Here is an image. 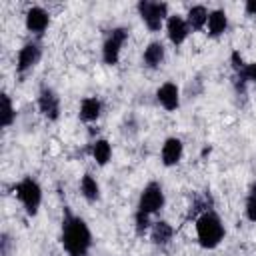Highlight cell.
I'll use <instances>...</instances> for the list:
<instances>
[{
	"label": "cell",
	"mask_w": 256,
	"mask_h": 256,
	"mask_svg": "<svg viewBox=\"0 0 256 256\" xmlns=\"http://www.w3.org/2000/svg\"><path fill=\"white\" fill-rule=\"evenodd\" d=\"M62 246L70 256H86L92 246V234L88 224L70 212H66L62 220Z\"/></svg>",
	"instance_id": "6da1fadb"
},
{
	"label": "cell",
	"mask_w": 256,
	"mask_h": 256,
	"mask_svg": "<svg viewBox=\"0 0 256 256\" xmlns=\"http://www.w3.org/2000/svg\"><path fill=\"white\" fill-rule=\"evenodd\" d=\"M224 224L214 210H204L196 218V236L202 248H216L224 240Z\"/></svg>",
	"instance_id": "7a4b0ae2"
},
{
	"label": "cell",
	"mask_w": 256,
	"mask_h": 256,
	"mask_svg": "<svg viewBox=\"0 0 256 256\" xmlns=\"http://www.w3.org/2000/svg\"><path fill=\"white\" fill-rule=\"evenodd\" d=\"M14 192L18 196V200L22 202L24 210L30 216H36L38 214V208L42 204V188H40V184L32 176H26V178H22L14 186Z\"/></svg>",
	"instance_id": "3957f363"
},
{
	"label": "cell",
	"mask_w": 256,
	"mask_h": 256,
	"mask_svg": "<svg viewBox=\"0 0 256 256\" xmlns=\"http://www.w3.org/2000/svg\"><path fill=\"white\" fill-rule=\"evenodd\" d=\"M164 202H166V196H164V190L158 182H148L140 194V200H138V214H144V216H152L156 212H160L164 208Z\"/></svg>",
	"instance_id": "277c9868"
},
{
	"label": "cell",
	"mask_w": 256,
	"mask_h": 256,
	"mask_svg": "<svg viewBox=\"0 0 256 256\" xmlns=\"http://www.w3.org/2000/svg\"><path fill=\"white\" fill-rule=\"evenodd\" d=\"M138 14L148 26V30L158 32L168 20V4L166 2H150V0H140L138 2Z\"/></svg>",
	"instance_id": "5b68a950"
},
{
	"label": "cell",
	"mask_w": 256,
	"mask_h": 256,
	"mask_svg": "<svg viewBox=\"0 0 256 256\" xmlns=\"http://www.w3.org/2000/svg\"><path fill=\"white\" fill-rule=\"evenodd\" d=\"M126 38H128V28L118 26V28L110 30V34L106 36V40L102 44V60H104V64H108V66L118 64L120 50H122Z\"/></svg>",
	"instance_id": "8992f818"
},
{
	"label": "cell",
	"mask_w": 256,
	"mask_h": 256,
	"mask_svg": "<svg viewBox=\"0 0 256 256\" xmlns=\"http://www.w3.org/2000/svg\"><path fill=\"white\" fill-rule=\"evenodd\" d=\"M38 110H40V114L44 118H48L52 122L58 120V116H60V98L52 88L44 86L40 90V94H38Z\"/></svg>",
	"instance_id": "52a82bcc"
},
{
	"label": "cell",
	"mask_w": 256,
	"mask_h": 256,
	"mask_svg": "<svg viewBox=\"0 0 256 256\" xmlns=\"http://www.w3.org/2000/svg\"><path fill=\"white\" fill-rule=\"evenodd\" d=\"M40 56H42V48H40L38 42H28V44H24V46L20 48V52H18L16 72H18V74H24V72H28L30 68H34V66L38 64Z\"/></svg>",
	"instance_id": "ba28073f"
},
{
	"label": "cell",
	"mask_w": 256,
	"mask_h": 256,
	"mask_svg": "<svg viewBox=\"0 0 256 256\" xmlns=\"http://www.w3.org/2000/svg\"><path fill=\"white\" fill-rule=\"evenodd\" d=\"M166 34H168V40L174 44V46H180L188 34H190V26L186 22V18L174 14V16H168L166 20Z\"/></svg>",
	"instance_id": "9c48e42d"
},
{
	"label": "cell",
	"mask_w": 256,
	"mask_h": 256,
	"mask_svg": "<svg viewBox=\"0 0 256 256\" xmlns=\"http://www.w3.org/2000/svg\"><path fill=\"white\" fill-rule=\"evenodd\" d=\"M182 152H184V144H182L180 138H176V136L166 138L164 144H162V152H160L162 164L164 166H176L182 158Z\"/></svg>",
	"instance_id": "30bf717a"
},
{
	"label": "cell",
	"mask_w": 256,
	"mask_h": 256,
	"mask_svg": "<svg viewBox=\"0 0 256 256\" xmlns=\"http://www.w3.org/2000/svg\"><path fill=\"white\" fill-rule=\"evenodd\" d=\"M48 22H50V16H48V12L42 6L28 8V12H26V28L30 32H34V34L40 36L48 28Z\"/></svg>",
	"instance_id": "8fae6325"
},
{
	"label": "cell",
	"mask_w": 256,
	"mask_h": 256,
	"mask_svg": "<svg viewBox=\"0 0 256 256\" xmlns=\"http://www.w3.org/2000/svg\"><path fill=\"white\" fill-rule=\"evenodd\" d=\"M156 98L158 102L166 108V110H176L180 106V90L174 82H164L158 90H156Z\"/></svg>",
	"instance_id": "7c38bea8"
},
{
	"label": "cell",
	"mask_w": 256,
	"mask_h": 256,
	"mask_svg": "<svg viewBox=\"0 0 256 256\" xmlns=\"http://www.w3.org/2000/svg\"><path fill=\"white\" fill-rule=\"evenodd\" d=\"M174 236V228L166 220H158L150 226V240L156 246H166Z\"/></svg>",
	"instance_id": "4fadbf2b"
},
{
	"label": "cell",
	"mask_w": 256,
	"mask_h": 256,
	"mask_svg": "<svg viewBox=\"0 0 256 256\" xmlns=\"http://www.w3.org/2000/svg\"><path fill=\"white\" fill-rule=\"evenodd\" d=\"M206 26H208V34L214 36V38L220 36V34H224L226 28H228V16H226V12H224L222 8L212 10V12L208 14V22H206Z\"/></svg>",
	"instance_id": "5bb4252c"
},
{
	"label": "cell",
	"mask_w": 256,
	"mask_h": 256,
	"mask_svg": "<svg viewBox=\"0 0 256 256\" xmlns=\"http://www.w3.org/2000/svg\"><path fill=\"white\" fill-rule=\"evenodd\" d=\"M142 62L146 68H158L164 62V44L162 42H150L144 48Z\"/></svg>",
	"instance_id": "9a60e30c"
},
{
	"label": "cell",
	"mask_w": 256,
	"mask_h": 256,
	"mask_svg": "<svg viewBox=\"0 0 256 256\" xmlns=\"http://www.w3.org/2000/svg\"><path fill=\"white\" fill-rule=\"evenodd\" d=\"M100 112H102V102L96 98V96H88L82 100L80 104V120L82 122H94L100 118Z\"/></svg>",
	"instance_id": "2e32d148"
},
{
	"label": "cell",
	"mask_w": 256,
	"mask_h": 256,
	"mask_svg": "<svg viewBox=\"0 0 256 256\" xmlns=\"http://www.w3.org/2000/svg\"><path fill=\"white\" fill-rule=\"evenodd\" d=\"M208 10L204 8V6H192L190 10H188V14H186V22H188V26H190V30H202L204 26H206V22H208Z\"/></svg>",
	"instance_id": "e0dca14e"
},
{
	"label": "cell",
	"mask_w": 256,
	"mask_h": 256,
	"mask_svg": "<svg viewBox=\"0 0 256 256\" xmlns=\"http://www.w3.org/2000/svg\"><path fill=\"white\" fill-rule=\"evenodd\" d=\"M80 192H82V196L88 202H96L100 198V186H98V182L94 180L92 174H84L82 176V180H80Z\"/></svg>",
	"instance_id": "ac0fdd59"
},
{
	"label": "cell",
	"mask_w": 256,
	"mask_h": 256,
	"mask_svg": "<svg viewBox=\"0 0 256 256\" xmlns=\"http://www.w3.org/2000/svg\"><path fill=\"white\" fill-rule=\"evenodd\" d=\"M92 156H94V160H96L100 166H106L108 160H110V156H112V146H110V142L104 140V138H98V140L92 144Z\"/></svg>",
	"instance_id": "d6986e66"
},
{
	"label": "cell",
	"mask_w": 256,
	"mask_h": 256,
	"mask_svg": "<svg viewBox=\"0 0 256 256\" xmlns=\"http://www.w3.org/2000/svg\"><path fill=\"white\" fill-rule=\"evenodd\" d=\"M2 110H0V124H2V128H8L12 122H14V118H16V112H14V106H12V100H10V96L4 92L2 94Z\"/></svg>",
	"instance_id": "ffe728a7"
},
{
	"label": "cell",
	"mask_w": 256,
	"mask_h": 256,
	"mask_svg": "<svg viewBox=\"0 0 256 256\" xmlns=\"http://www.w3.org/2000/svg\"><path fill=\"white\" fill-rule=\"evenodd\" d=\"M246 218L256 222V184H252V188L246 196Z\"/></svg>",
	"instance_id": "44dd1931"
},
{
	"label": "cell",
	"mask_w": 256,
	"mask_h": 256,
	"mask_svg": "<svg viewBox=\"0 0 256 256\" xmlns=\"http://www.w3.org/2000/svg\"><path fill=\"white\" fill-rule=\"evenodd\" d=\"M10 244H12L10 236L8 234H2V240H0V252H2V256H8L10 254Z\"/></svg>",
	"instance_id": "7402d4cb"
},
{
	"label": "cell",
	"mask_w": 256,
	"mask_h": 256,
	"mask_svg": "<svg viewBox=\"0 0 256 256\" xmlns=\"http://www.w3.org/2000/svg\"><path fill=\"white\" fill-rule=\"evenodd\" d=\"M244 10H246L248 16H256V0H248L244 4Z\"/></svg>",
	"instance_id": "603a6c76"
}]
</instances>
